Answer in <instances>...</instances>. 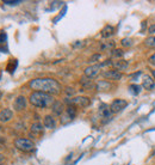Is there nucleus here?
Returning a JSON list of instances; mask_svg holds the SVG:
<instances>
[{
  "instance_id": "f03ea898",
  "label": "nucleus",
  "mask_w": 155,
  "mask_h": 165,
  "mask_svg": "<svg viewBox=\"0 0 155 165\" xmlns=\"http://www.w3.org/2000/svg\"><path fill=\"white\" fill-rule=\"evenodd\" d=\"M29 102L31 103V105H33L36 108L46 109L54 104L55 99L51 94H46V92H39V91H33L29 97Z\"/></svg>"
},
{
  "instance_id": "bb28decb",
  "label": "nucleus",
  "mask_w": 155,
  "mask_h": 165,
  "mask_svg": "<svg viewBox=\"0 0 155 165\" xmlns=\"http://www.w3.org/2000/svg\"><path fill=\"white\" fill-rule=\"evenodd\" d=\"M100 59V54H94L91 56V59H90V62H95V61H98Z\"/></svg>"
},
{
  "instance_id": "4468645a",
  "label": "nucleus",
  "mask_w": 155,
  "mask_h": 165,
  "mask_svg": "<svg viewBox=\"0 0 155 165\" xmlns=\"http://www.w3.org/2000/svg\"><path fill=\"white\" fill-rule=\"evenodd\" d=\"M43 126L48 129H54L56 127V121L51 115H46L43 118Z\"/></svg>"
},
{
  "instance_id": "dca6fc26",
  "label": "nucleus",
  "mask_w": 155,
  "mask_h": 165,
  "mask_svg": "<svg viewBox=\"0 0 155 165\" xmlns=\"http://www.w3.org/2000/svg\"><path fill=\"white\" fill-rule=\"evenodd\" d=\"M115 49V42L113 41H108V42H103L100 44L101 52H112Z\"/></svg>"
},
{
  "instance_id": "f257e3e1",
  "label": "nucleus",
  "mask_w": 155,
  "mask_h": 165,
  "mask_svg": "<svg viewBox=\"0 0 155 165\" xmlns=\"http://www.w3.org/2000/svg\"><path fill=\"white\" fill-rule=\"evenodd\" d=\"M29 86L35 90V91H39V92H46L49 94H59L61 92L62 87L61 84L51 78H36L32 79L29 83Z\"/></svg>"
},
{
  "instance_id": "72a5a7b5",
  "label": "nucleus",
  "mask_w": 155,
  "mask_h": 165,
  "mask_svg": "<svg viewBox=\"0 0 155 165\" xmlns=\"http://www.w3.org/2000/svg\"><path fill=\"white\" fill-rule=\"evenodd\" d=\"M1 97H2V92L0 91V99H1Z\"/></svg>"
},
{
  "instance_id": "f3484780",
  "label": "nucleus",
  "mask_w": 155,
  "mask_h": 165,
  "mask_svg": "<svg viewBox=\"0 0 155 165\" xmlns=\"http://www.w3.org/2000/svg\"><path fill=\"white\" fill-rule=\"evenodd\" d=\"M43 132H44V126H43L42 123H39V122L32 123V126H31V133L43 134Z\"/></svg>"
},
{
  "instance_id": "c756f323",
  "label": "nucleus",
  "mask_w": 155,
  "mask_h": 165,
  "mask_svg": "<svg viewBox=\"0 0 155 165\" xmlns=\"http://www.w3.org/2000/svg\"><path fill=\"white\" fill-rule=\"evenodd\" d=\"M148 32H150V34H153V32H155V24H153V25H150V26L148 28Z\"/></svg>"
},
{
  "instance_id": "7ed1b4c3",
  "label": "nucleus",
  "mask_w": 155,
  "mask_h": 165,
  "mask_svg": "<svg viewBox=\"0 0 155 165\" xmlns=\"http://www.w3.org/2000/svg\"><path fill=\"white\" fill-rule=\"evenodd\" d=\"M15 146L22 152H31L35 149V142L31 141L30 139H25V138H18L16 139Z\"/></svg>"
},
{
  "instance_id": "c9c22d12",
  "label": "nucleus",
  "mask_w": 155,
  "mask_h": 165,
  "mask_svg": "<svg viewBox=\"0 0 155 165\" xmlns=\"http://www.w3.org/2000/svg\"><path fill=\"white\" fill-rule=\"evenodd\" d=\"M0 129H1V128H0Z\"/></svg>"
},
{
  "instance_id": "a878e982",
  "label": "nucleus",
  "mask_w": 155,
  "mask_h": 165,
  "mask_svg": "<svg viewBox=\"0 0 155 165\" xmlns=\"http://www.w3.org/2000/svg\"><path fill=\"white\" fill-rule=\"evenodd\" d=\"M6 41H7V36H6V34L5 32H0V44H4V43H6Z\"/></svg>"
},
{
  "instance_id": "393cba45",
  "label": "nucleus",
  "mask_w": 155,
  "mask_h": 165,
  "mask_svg": "<svg viewBox=\"0 0 155 165\" xmlns=\"http://www.w3.org/2000/svg\"><path fill=\"white\" fill-rule=\"evenodd\" d=\"M4 4H6V5H10V6H15V5H18V4H22V1L20 0H5L4 1Z\"/></svg>"
},
{
  "instance_id": "2f4dec72",
  "label": "nucleus",
  "mask_w": 155,
  "mask_h": 165,
  "mask_svg": "<svg viewBox=\"0 0 155 165\" xmlns=\"http://www.w3.org/2000/svg\"><path fill=\"white\" fill-rule=\"evenodd\" d=\"M2 142H5V139L2 136H0V144H2Z\"/></svg>"
},
{
  "instance_id": "cd10ccee",
  "label": "nucleus",
  "mask_w": 155,
  "mask_h": 165,
  "mask_svg": "<svg viewBox=\"0 0 155 165\" xmlns=\"http://www.w3.org/2000/svg\"><path fill=\"white\" fill-rule=\"evenodd\" d=\"M66 94H68V96H73V94H74V89L67 87V89H66Z\"/></svg>"
},
{
  "instance_id": "2eb2a0df",
  "label": "nucleus",
  "mask_w": 155,
  "mask_h": 165,
  "mask_svg": "<svg viewBox=\"0 0 155 165\" xmlns=\"http://www.w3.org/2000/svg\"><path fill=\"white\" fill-rule=\"evenodd\" d=\"M115 34V28L112 25H106L103 30H101V37L103 39H108Z\"/></svg>"
},
{
  "instance_id": "a211bd4d",
  "label": "nucleus",
  "mask_w": 155,
  "mask_h": 165,
  "mask_svg": "<svg viewBox=\"0 0 155 165\" xmlns=\"http://www.w3.org/2000/svg\"><path fill=\"white\" fill-rule=\"evenodd\" d=\"M80 83H81V85H82L84 89H93V87H95L92 79L87 78V77H82L81 80H80Z\"/></svg>"
},
{
  "instance_id": "412c9836",
  "label": "nucleus",
  "mask_w": 155,
  "mask_h": 165,
  "mask_svg": "<svg viewBox=\"0 0 155 165\" xmlns=\"http://www.w3.org/2000/svg\"><path fill=\"white\" fill-rule=\"evenodd\" d=\"M141 91H142V86H140V85H137V84H132V85L129 86V92H130L131 94H134V96L139 94Z\"/></svg>"
},
{
  "instance_id": "6e6552de",
  "label": "nucleus",
  "mask_w": 155,
  "mask_h": 165,
  "mask_svg": "<svg viewBox=\"0 0 155 165\" xmlns=\"http://www.w3.org/2000/svg\"><path fill=\"white\" fill-rule=\"evenodd\" d=\"M101 76L104 78L110 79V80H121V78L123 77L122 72L116 71V70H108V71H104L101 73Z\"/></svg>"
},
{
  "instance_id": "aec40b11",
  "label": "nucleus",
  "mask_w": 155,
  "mask_h": 165,
  "mask_svg": "<svg viewBox=\"0 0 155 165\" xmlns=\"http://www.w3.org/2000/svg\"><path fill=\"white\" fill-rule=\"evenodd\" d=\"M110 87H111V84L108 81H105V80H101L95 85V89L99 91H105V90H108Z\"/></svg>"
},
{
  "instance_id": "6ab92c4d",
  "label": "nucleus",
  "mask_w": 155,
  "mask_h": 165,
  "mask_svg": "<svg viewBox=\"0 0 155 165\" xmlns=\"http://www.w3.org/2000/svg\"><path fill=\"white\" fill-rule=\"evenodd\" d=\"M64 114L73 120V118L77 116V107H74V105H68L66 111H64Z\"/></svg>"
},
{
  "instance_id": "0eeeda50",
  "label": "nucleus",
  "mask_w": 155,
  "mask_h": 165,
  "mask_svg": "<svg viewBox=\"0 0 155 165\" xmlns=\"http://www.w3.org/2000/svg\"><path fill=\"white\" fill-rule=\"evenodd\" d=\"M28 105V99L25 96H18L13 102V109L16 111H22V110L26 109Z\"/></svg>"
},
{
  "instance_id": "b1692460",
  "label": "nucleus",
  "mask_w": 155,
  "mask_h": 165,
  "mask_svg": "<svg viewBox=\"0 0 155 165\" xmlns=\"http://www.w3.org/2000/svg\"><path fill=\"white\" fill-rule=\"evenodd\" d=\"M121 44H122L123 47H130V46H132V39L125 37V39H123L121 41Z\"/></svg>"
},
{
  "instance_id": "c85d7f7f",
  "label": "nucleus",
  "mask_w": 155,
  "mask_h": 165,
  "mask_svg": "<svg viewBox=\"0 0 155 165\" xmlns=\"http://www.w3.org/2000/svg\"><path fill=\"white\" fill-rule=\"evenodd\" d=\"M149 63L153 65V66H155V53L149 57Z\"/></svg>"
},
{
  "instance_id": "5701e85b",
  "label": "nucleus",
  "mask_w": 155,
  "mask_h": 165,
  "mask_svg": "<svg viewBox=\"0 0 155 165\" xmlns=\"http://www.w3.org/2000/svg\"><path fill=\"white\" fill-rule=\"evenodd\" d=\"M111 55H112L113 57H117V60H118V59H122V56L124 55V52L122 49H113V50L111 52Z\"/></svg>"
},
{
  "instance_id": "1a4fd4ad",
  "label": "nucleus",
  "mask_w": 155,
  "mask_h": 165,
  "mask_svg": "<svg viewBox=\"0 0 155 165\" xmlns=\"http://www.w3.org/2000/svg\"><path fill=\"white\" fill-rule=\"evenodd\" d=\"M99 115L101 116V118L105 120L104 122H106V121H108V120L111 118L112 111H111L108 105H106V104H101L100 107H99Z\"/></svg>"
},
{
  "instance_id": "f8f14e48",
  "label": "nucleus",
  "mask_w": 155,
  "mask_h": 165,
  "mask_svg": "<svg viewBox=\"0 0 155 165\" xmlns=\"http://www.w3.org/2000/svg\"><path fill=\"white\" fill-rule=\"evenodd\" d=\"M51 110H53V114L56 116H61L63 111H66L64 107H63V103L60 102V101H55V103L51 105Z\"/></svg>"
},
{
  "instance_id": "4be33fe9",
  "label": "nucleus",
  "mask_w": 155,
  "mask_h": 165,
  "mask_svg": "<svg viewBox=\"0 0 155 165\" xmlns=\"http://www.w3.org/2000/svg\"><path fill=\"white\" fill-rule=\"evenodd\" d=\"M144 44L149 48H155V36H150L144 41Z\"/></svg>"
},
{
  "instance_id": "9b49d317",
  "label": "nucleus",
  "mask_w": 155,
  "mask_h": 165,
  "mask_svg": "<svg viewBox=\"0 0 155 165\" xmlns=\"http://www.w3.org/2000/svg\"><path fill=\"white\" fill-rule=\"evenodd\" d=\"M13 117V111L8 108H5L0 111V122L1 123H5V122H8L11 118Z\"/></svg>"
},
{
  "instance_id": "473e14b6",
  "label": "nucleus",
  "mask_w": 155,
  "mask_h": 165,
  "mask_svg": "<svg viewBox=\"0 0 155 165\" xmlns=\"http://www.w3.org/2000/svg\"><path fill=\"white\" fill-rule=\"evenodd\" d=\"M2 160H4V156L0 153V162H2Z\"/></svg>"
},
{
  "instance_id": "ddd939ff",
  "label": "nucleus",
  "mask_w": 155,
  "mask_h": 165,
  "mask_svg": "<svg viewBox=\"0 0 155 165\" xmlns=\"http://www.w3.org/2000/svg\"><path fill=\"white\" fill-rule=\"evenodd\" d=\"M142 86L144 87L146 90H153L155 87V80L150 76H143Z\"/></svg>"
},
{
  "instance_id": "f704fd0d",
  "label": "nucleus",
  "mask_w": 155,
  "mask_h": 165,
  "mask_svg": "<svg viewBox=\"0 0 155 165\" xmlns=\"http://www.w3.org/2000/svg\"><path fill=\"white\" fill-rule=\"evenodd\" d=\"M153 74H154V77H155V70H154V71H153Z\"/></svg>"
},
{
  "instance_id": "9d476101",
  "label": "nucleus",
  "mask_w": 155,
  "mask_h": 165,
  "mask_svg": "<svg viewBox=\"0 0 155 165\" xmlns=\"http://www.w3.org/2000/svg\"><path fill=\"white\" fill-rule=\"evenodd\" d=\"M112 66H113V70L116 71H125L129 67V62L124 59H118L116 61H112Z\"/></svg>"
},
{
  "instance_id": "7c9ffc66",
  "label": "nucleus",
  "mask_w": 155,
  "mask_h": 165,
  "mask_svg": "<svg viewBox=\"0 0 155 165\" xmlns=\"http://www.w3.org/2000/svg\"><path fill=\"white\" fill-rule=\"evenodd\" d=\"M139 76H141V72H137V73H135V74H131L130 76V78H132V79H136Z\"/></svg>"
},
{
  "instance_id": "39448f33",
  "label": "nucleus",
  "mask_w": 155,
  "mask_h": 165,
  "mask_svg": "<svg viewBox=\"0 0 155 165\" xmlns=\"http://www.w3.org/2000/svg\"><path fill=\"white\" fill-rule=\"evenodd\" d=\"M126 105H128V102H126L125 99L117 98V99H115L113 102L111 103L110 109H111V111H112L113 114H116V112H119V111H122L123 109H125Z\"/></svg>"
},
{
  "instance_id": "423d86ee",
  "label": "nucleus",
  "mask_w": 155,
  "mask_h": 165,
  "mask_svg": "<svg viewBox=\"0 0 155 165\" xmlns=\"http://www.w3.org/2000/svg\"><path fill=\"white\" fill-rule=\"evenodd\" d=\"M100 65H91V66H88V67H86L85 68V77L90 79H93L95 78L98 74H99V72H100Z\"/></svg>"
},
{
  "instance_id": "20e7f679",
  "label": "nucleus",
  "mask_w": 155,
  "mask_h": 165,
  "mask_svg": "<svg viewBox=\"0 0 155 165\" xmlns=\"http://www.w3.org/2000/svg\"><path fill=\"white\" fill-rule=\"evenodd\" d=\"M66 102L68 103L69 105H74V107H80V108H87L90 107L91 104V99L88 97H84V96H80V97H74V98H67Z\"/></svg>"
}]
</instances>
